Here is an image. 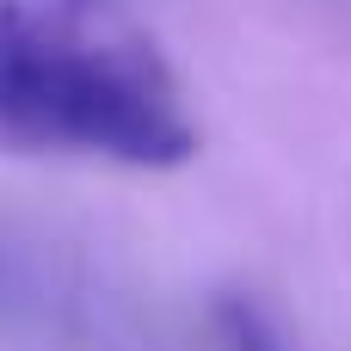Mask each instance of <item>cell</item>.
<instances>
[{
    "label": "cell",
    "mask_w": 351,
    "mask_h": 351,
    "mask_svg": "<svg viewBox=\"0 0 351 351\" xmlns=\"http://www.w3.org/2000/svg\"><path fill=\"white\" fill-rule=\"evenodd\" d=\"M0 154L142 173L197 154L185 80L130 0H0Z\"/></svg>",
    "instance_id": "cell-1"
},
{
    "label": "cell",
    "mask_w": 351,
    "mask_h": 351,
    "mask_svg": "<svg viewBox=\"0 0 351 351\" xmlns=\"http://www.w3.org/2000/svg\"><path fill=\"white\" fill-rule=\"evenodd\" d=\"M228 351H278L253 308H228Z\"/></svg>",
    "instance_id": "cell-2"
}]
</instances>
